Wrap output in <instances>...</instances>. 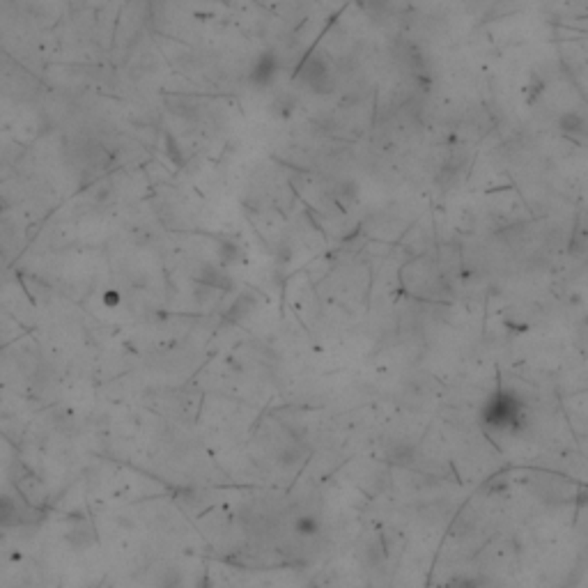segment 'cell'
<instances>
[{
	"label": "cell",
	"instance_id": "cell-6",
	"mask_svg": "<svg viewBox=\"0 0 588 588\" xmlns=\"http://www.w3.org/2000/svg\"><path fill=\"white\" fill-rule=\"evenodd\" d=\"M561 129L570 136H579V138H584L586 120H584V116H579V113H565V116L561 118Z\"/></svg>",
	"mask_w": 588,
	"mask_h": 588
},
{
	"label": "cell",
	"instance_id": "cell-10",
	"mask_svg": "<svg viewBox=\"0 0 588 588\" xmlns=\"http://www.w3.org/2000/svg\"><path fill=\"white\" fill-rule=\"evenodd\" d=\"M363 556H365V561H368L370 565H377V563H382L384 561V551H382V547H379V540H370L368 544H365V551H363Z\"/></svg>",
	"mask_w": 588,
	"mask_h": 588
},
{
	"label": "cell",
	"instance_id": "cell-1",
	"mask_svg": "<svg viewBox=\"0 0 588 588\" xmlns=\"http://www.w3.org/2000/svg\"><path fill=\"white\" fill-rule=\"evenodd\" d=\"M299 78L301 83L306 85L308 90L315 92V95H329L336 88L333 74H331V64L320 53L308 55L299 69Z\"/></svg>",
	"mask_w": 588,
	"mask_h": 588
},
{
	"label": "cell",
	"instance_id": "cell-7",
	"mask_svg": "<svg viewBox=\"0 0 588 588\" xmlns=\"http://www.w3.org/2000/svg\"><path fill=\"white\" fill-rule=\"evenodd\" d=\"M168 106L170 111L175 113L179 118H196L198 116V106L191 102V99H184V97H170L168 99Z\"/></svg>",
	"mask_w": 588,
	"mask_h": 588
},
{
	"label": "cell",
	"instance_id": "cell-11",
	"mask_svg": "<svg viewBox=\"0 0 588 588\" xmlns=\"http://www.w3.org/2000/svg\"><path fill=\"white\" fill-rule=\"evenodd\" d=\"M443 588H480V584H478V579H473V577L457 575V577L450 579V582L443 586Z\"/></svg>",
	"mask_w": 588,
	"mask_h": 588
},
{
	"label": "cell",
	"instance_id": "cell-4",
	"mask_svg": "<svg viewBox=\"0 0 588 588\" xmlns=\"http://www.w3.org/2000/svg\"><path fill=\"white\" fill-rule=\"evenodd\" d=\"M196 281L203 283L205 288H210V290H230L232 288V278L221 267H217V264H203V267L196 271Z\"/></svg>",
	"mask_w": 588,
	"mask_h": 588
},
{
	"label": "cell",
	"instance_id": "cell-9",
	"mask_svg": "<svg viewBox=\"0 0 588 588\" xmlns=\"http://www.w3.org/2000/svg\"><path fill=\"white\" fill-rule=\"evenodd\" d=\"M294 526H297V531L301 535H315V533H318V529H320L318 520H315L313 515H301V517L294 522Z\"/></svg>",
	"mask_w": 588,
	"mask_h": 588
},
{
	"label": "cell",
	"instance_id": "cell-5",
	"mask_svg": "<svg viewBox=\"0 0 588 588\" xmlns=\"http://www.w3.org/2000/svg\"><path fill=\"white\" fill-rule=\"evenodd\" d=\"M21 522V513L17 501L7 494H0V526H14Z\"/></svg>",
	"mask_w": 588,
	"mask_h": 588
},
{
	"label": "cell",
	"instance_id": "cell-8",
	"mask_svg": "<svg viewBox=\"0 0 588 588\" xmlns=\"http://www.w3.org/2000/svg\"><path fill=\"white\" fill-rule=\"evenodd\" d=\"M253 306H255V299L250 294H239V299L235 301V306L230 308V320L239 322L246 318L248 313H253Z\"/></svg>",
	"mask_w": 588,
	"mask_h": 588
},
{
	"label": "cell",
	"instance_id": "cell-2",
	"mask_svg": "<svg viewBox=\"0 0 588 588\" xmlns=\"http://www.w3.org/2000/svg\"><path fill=\"white\" fill-rule=\"evenodd\" d=\"M520 421V405L511 396H499L487 405V423L494 428H515Z\"/></svg>",
	"mask_w": 588,
	"mask_h": 588
},
{
	"label": "cell",
	"instance_id": "cell-3",
	"mask_svg": "<svg viewBox=\"0 0 588 588\" xmlns=\"http://www.w3.org/2000/svg\"><path fill=\"white\" fill-rule=\"evenodd\" d=\"M278 74V58L274 51H264L257 55V60L253 62V69H250V83L255 88H267L276 81Z\"/></svg>",
	"mask_w": 588,
	"mask_h": 588
},
{
	"label": "cell",
	"instance_id": "cell-12",
	"mask_svg": "<svg viewBox=\"0 0 588 588\" xmlns=\"http://www.w3.org/2000/svg\"><path fill=\"white\" fill-rule=\"evenodd\" d=\"M241 250L235 246L232 241H223L221 244V257H223L226 262H237V260H241Z\"/></svg>",
	"mask_w": 588,
	"mask_h": 588
}]
</instances>
